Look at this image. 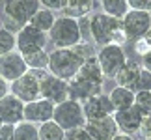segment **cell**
Returning a JSON list of instances; mask_svg holds the SVG:
<instances>
[{"instance_id":"cell-13","label":"cell","mask_w":151,"mask_h":140,"mask_svg":"<svg viewBox=\"0 0 151 140\" xmlns=\"http://www.w3.org/2000/svg\"><path fill=\"white\" fill-rule=\"evenodd\" d=\"M54 103L47 101V99L39 97L36 101L24 103V121H30L34 125H41L45 121L52 120L54 116Z\"/></svg>"},{"instance_id":"cell-20","label":"cell","mask_w":151,"mask_h":140,"mask_svg":"<svg viewBox=\"0 0 151 140\" xmlns=\"http://www.w3.org/2000/svg\"><path fill=\"white\" fill-rule=\"evenodd\" d=\"M95 6V0H65L63 6V15L73 17V19H84L91 15V9Z\"/></svg>"},{"instance_id":"cell-27","label":"cell","mask_w":151,"mask_h":140,"mask_svg":"<svg viewBox=\"0 0 151 140\" xmlns=\"http://www.w3.org/2000/svg\"><path fill=\"white\" fill-rule=\"evenodd\" d=\"M13 51H17V36L2 26L0 28V56Z\"/></svg>"},{"instance_id":"cell-6","label":"cell","mask_w":151,"mask_h":140,"mask_svg":"<svg viewBox=\"0 0 151 140\" xmlns=\"http://www.w3.org/2000/svg\"><path fill=\"white\" fill-rule=\"evenodd\" d=\"M95 56H97V62H99V66H101V71L104 75V79H114L116 73H118L119 69L123 67V64L127 62L123 47L116 45V43L101 47Z\"/></svg>"},{"instance_id":"cell-31","label":"cell","mask_w":151,"mask_h":140,"mask_svg":"<svg viewBox=\"0 0 151 140\" xmlns=\"http://www.w3.org/2000/svg\"><path fill=\"white\" fill-rule=\"evenodd\" d=\"M151 92V73L142 69V75H140V80H138V86H136V92Z\"/></svg>"},{"instance_id":"cell-40","label":"cell","mask_w":151,"mask_h":140,"mask_svg":"<svg viewBox=\"0 0 151 140\" xmlns=\"http://www.w3.org/2000/svg\"><path fill=\"white\" fill-rule=\"evenodd\" d=\"M144 140H151V136H149V138H144Z\"/></svg>"},{"instance_id":"cell-29","label":"cell","mask_w":151,"mask_h":140,"mask_svg":"<svg viewBox=\"0 0 151 140\" xmlns=\"http://www.w3.org/2000/svg\"><path fill=\"white\" fill-rule=\"evenodd\" d=\"M65 140H93V138L86 131V127H75V129L65 131Z\"/></svg>"},{"instance_id":"cell-36","label":"cell","mask_w":151,"mask_h":140,"mask_svg":"<svg viewBox=\"0 0 151 140\" xmlns=\"http://www.w3.org/2000/svg\"><path fill=\"white\" fill-rule=\"evenodd\" d=\"M140 66H142V69H146V71L151 73V51L142 56V64H140Z\"/></svg>"},{"instance_id":"cell-30","label":"cell","mask_w":151,"mask_h":140,"mask_svg":"<svg viewBox=\"0 0 151 140\" xmlns=\"http://www.w3.org/2000/svg\"><path fill=\"white\" fill-rule=\"evenodd\" d=\"M138 135L142 136V140L151 136V114H146L142 118V123L138 127Z\"/></svg>"},{"instance_id":"cell-14","label":"cell","mask_w":151,"mask_h":140,"mask_svg":"<svg viewBox=\"0 0 151 140\" xmlns=\"http://www.w3.org/2000/svg\"><path fill=\"white\" fill-rule=\"evenodd\" d=\"M82 108H84V116H86V121L88 120H99V118H106V116H112L116 110L110 103V97L106 93H97V95L86 99L82 103Z\"/></svg>"},{"instance_id":"cell-41","label":"cell","mask_w":151,"mask_h":140,"mask_svg":"<svg viewBox=\"0 0 151 140\" xmlns=\"http://www.w3.org/2000/svg\"><path fill=\"white\" fill-rule=\"evenodd\" d=\"M0 125H2V123H0Z\"/></svg>"},{"instance_id":"cell-22","label":"cell","mask_w":151,"mask_h":140,"mask_svg":"<svg viewBox=\"0 0 151 140\" xmlns=\"http://www.w3.org/2000/svg\"><path fill=\"white\" fill-rule=\"evenodd\" d=\"M54 21H56V17H54V13H52L50 9L39 8L36 13H34V17L30 19L28 25H32L34 28H37V30H41L45 34H49V30L52 28V25H54Z\"/></svg>"},{"instance_id":"cell-18","label":"cell","mask_w":151,"mask_h":140,"mask_svg":"<svg viewBox=\"0 0 151 140\" xmlns=\"http://www.w3.org/2000/svg\"><path fill=\"white\" fill-rule=\"evenodd\" d=\"M101 92H103V86L88 82V80H84L80 77H75L73 80H69V99H75L78 103H84L86 99L93 97Z\"/></svg>"},{"instance_id":"cell-4","label":"cell","mask_w":151,"mask_h":140,"mask_svg":"<svg viewBox=\"0 0 151 140\" xmlns=\"http://www.w3.org/2000/svg\"><path fill=\"white\" fill-rule=\"evenodd\" d=\"M52 120H54L63 131L75 129V127H84L86 116H84L82 103L75 101V99H65L63 103L54 107V116H52Z\"/></svg>"},{"instance_id":"cell-5","label":"cell","mask_w":151,"mask_h":140,"mask_svg":"<svg viewBox=\"0 0 151 140\" xmlns=\"http://www.w3.org/2000/svg\"><path fill=\"white\" fill-rule=\"evenodd\" d=\"M41 75H43V71H34V69H28V71L22 75L21 79H17L15 82L9 84V93H13V95L17 99H21L22 103L36 101V99L41 97V92H39Z\"/></svg>"},{"instance_id":"cell-8","label":"cell","mask_w":151,"mask_h":140,"mask_svg":"<svg viewBox=\"0 0 151 140\" xmlns=\"http://www.w3.org/2000/svg\"><path fill=\"white\" fill-rule=\"evenodd\" d=\"M47 34L34 28L32 25H24L17 32V51L21 52L22 56L32 54V52L37 51H45L47 47Z\"/></svg>"},{"instance_id":"cell-7","label":"cell","mask_w":151,"mask_h":140,"mask_svg":"<svg viewBox=\"0 0 151 140\" xmlns=\"http://www.w3.org/2000/svg\"><path fill=\"white\" fill-rule=\"evenodd\" d=\"M121 26H123L127 39L138 41V39L146 38L147 32L151 30V13L140 9H129L121 19Z\"/></svg>"},{"instance_id":"cell-38","label":"cell","mask_w":151,"mask_h":140,"mask_svg":"<svg viewBox=\"0 0 151 140\" xmlns=\"http://www.w3.org/2000/svg\"><path fill=\"white\" fill-rule=\"evenodd\" d=\"M112 140H134L132 138V135H125V133H118Z\"/></svg>"},{"instance_id":"cell-11","label":"cell","mask_w":151,"mask_h":140,"mask_svg":"<svg viewBox=\"0 0 151 140\" xmlns=\"http://www.w3.org/2000/svg\"><path fill=\"white\" fill-rule=\"evenodd\" d=\"M28 71V66L24 62V56L19 51L8 52V54L0 56V77L8 82H15L17 79H21L22 75Z\"/></svg>"},{"instance_id":"cell-9","label":"cell","mask_w":151,"mask_h":140,"mask_svg":"<svg viewBox=\"0 0 151 140\" xmlns=\"http://www.w3.org/2000/svg\"><path fill=\"white\" fill-rule=\"evenodd\" d=\"M39 8V0H4V19H11L24 26Z\"/></svg>"},{"instance_id":"cell-17","label":"cell","mask_w":151,"mask_h":140,"mask_svg":"<svg viewBox=\"0 0 151 140\" xmlns=\"http://www.w3.org/2000/svg\"><path fill=\"white\" fill-rule=\"evenodd\" d=\"M140 75H142V66L140 64H136L134 60H127L123 64V67H121L114 77V80L118 82L116 86H123V88H129L132 92H136Z\"/></svg>"},{"instance_id":"cell-19","label":"cell","mask_w":151,"mask_h":140,"mask_svg":"<svg viewBox=\"0 0 151 140\" xmlns=\"http://www.w3.org/2000/svg\"><path fill=\"white\" fill-rule=\"evenodd\" d=\"M77 77L88 80V82H93V84H97V86H103L104 75H103V71H101V66H99V62H97V56H95V54L90 56L88 60H84V64L80 66L78 73H77Z\"/></svg>"},{"instance_id":"cell-1","label":"cell","mask_w":151,"mask_h":140,"mask_svg":"<svg viewBox=\"0 0 151 140\" xmlns=\"http://www.w3.org/2000/svg\"><path fill=\"white\" fill-rule=\"evenodd\" d=\"M90 56H93L90 43H78L73 49H54L49 52V69L47 71L50 75H54L58 79L63 80H73L77 77L80 66L84 64V60H88Z\"/></svg>"},{"instance_id":"cell-2","label":"cell","mask_w":151,"mask_h":140,"mask_svg":"<svg viewBox=\"0 0 151 140\" xmlns=\"http://www.w3.org/2000/svg\"><path fill=\"white\" fill-rule=\"evenodd\" d=\"M88 22H90L88 36L99 47L110 45V43L123 47V43L127 41V36L123 32V26H121V19H114V17L101 11V13H91L88 17Z\"/></svg>"},{"instance_id":"cell-10","label":"cell","mask_w":151,"mask_h":140,"mask_svg":"<svg viewBox=\"0 0 151 140\" xmlns=\"http://www.w3.org/2000/svg\"><path fill=\"white\" fill-rule=\"evenodd\" d=\"M39 92H41L43 99H47V101L54 103V105H60L65 99H69V82L50 75L49 71H43Z\"/></svg>"},{"instance_id":"cell-23","label":"cell","mask_w":151,"mask_h":140,"mask_svg":"<svg viewBox=\"0 0 151 140\" xmlns=\"http://www.w3.org/2000/svg\"><path fill=\"white\" fill-rule=\"evenodd\" d=\"M103 13H106L114 19H123L125 13L129 11V2L127 0H99Z\"/></svg>"},{"instance_id":"cell-3","label":"cell","mask_w":151,"mask_h":140,"mask_svg":"<svg viewBox=\"0 0 151 140\" xmlns=\"http://www.w3.org/2000/svg\"><path fill=\"white\" fill-rule=\"evenodd\" d=\"M47 36L56 49H73V47L84 41L78 19L65 17V15L56 17L54 25H52Z\"/></svg>"},{"instance_id":"cell-24","label":"cell","mask_w":151,"mask_h":140,"mask_svg":"<svg viewBox=\"0 0 151 140\" xmlns=\"http://www.w3.org/2000/svg\"><path fill=\"white\" fill-rule=\"evenodd\" d=\"M37 131H39V140H65V131L54 120H49L37 125Z\"/></svg>"},{"instance_id":"cell-35","label":"cell","mask_w":151,"mask_h":140,"mask_svg":"<svg viewBox=\"0 0 151 140\" xmlns=\"http://www.w3.org/2000/svg\"><path fill=\"white\" fill-rule=\"evenodd\" d=\"M134 51H136V54H140V56H144L146 52L151 51V47L147 45L146 38H142V39H138V41H134Z\"/></svg>"},{"instance_id":"cell-21","label":"cell","mask_w":151,"mask_h":140,"mask_svg":"<svg viewBox=\"0 0 151 140\" xmlns=\"http://www.w3.org/2000/svg\"><path fill=\"white\" fill-rule=\"evenodd\" d=\"M108 97L114 110H125L134 107V92L129 88H123V86H114L112 92L108 93Z\"/></svg>"},{"instance_id":"cell-16","label":"cell","mask_w":151,"mask_h":140,"mask_svg":"<svg viewBox=\"0 0 151 140\" xmlns=\"http://www.w3.org/2000/svg\"><path fill=\"white\" fill-rule=\"evenodd\" d=\"M142 118H144V114L136 107H131V108H125V110H116L114 112V121L118 125V131L125 133V135H134V133H138Z\"/></svg>"},{"instance_id":"cell-25","label":"cell","mask_w":151,"mask_h":140,"mask_svg":"<svg viewBox=\"0 0 151 140\" xmlns=\"http://www.w3.org/2000/svg\"><path fill=\"white\" fill-rule=\"evenodd\" d=\"M24 62H26L28 69H34V71H47L49 69V52L47 51H37V52H32V54H26Z\"/></svg>"},{"instance_id":"cell-39","label":"cell","mask_w":151,"mask_h":140,"mask_svg":"<svg viewBox=\"0 0 151 140\" xmlns=\"http://www.w3.org/2000/svg\"><path fill=\"white\" fill-rule=\"evenodd\" d=\"M146 41H147V45L151 47V30L147 32V36H146Z\"/></svg>"},{"instance_id":"cell-12","label":"cell","mask_w":151,"mask_h":140,"mask_svg":"<svg viewBox=\"0 0 151 140\" xmlns=\"http://www.w3.org/2000/svg\"><path fill=\"white\" fill-rule=\"evenodd\" d=\"M24 121V103L13 93H8L0 99V123L17 125Z\"/></svg>"},{"instance_id":"cell-34","label":"cell","mask_w":151,"mask_h":140,"mask_svg":"<svg viewBox=\"0 0 151 140\" xmlns=\"http://www.w3.org/2000/svg\"><path fill=\"white\" fill-rule=\"evenodd\" d=\"M13 135H15V125L9 123L0 125V140H13Z\"/></svg>"},{"instance_id":"cell-33","label":"cell","mask_w":151,"mask_h":140,"mask_svg":"<svg viewBox=\"0 0 151 140\" xmlns=\"http://www.w3.org/2000/svg\"><path fill=\"white\" fill-rule=\"evenodd\" d=\"M39 4H41V8H47L50 11H56V9H63V6H65V0H39Z\"/></svg>"},{"instance_id":"cell-28","label":"cell","mask_w":151,"mask_h":140,"mask_svg":"<svg viewBox=\"0 0 151 140\" xmlns=\"http://www.w3.org/2000/svg\"><path fill=\"white\" fill-rule=\"evenodd\" d=\"M134 107L146 116L151 114V92H134Z\"/></svg>"},{"instance_id":"cell-37","label":"cell","mask_w":151,"mask_h":140,"mask_svg":"<svg viewBox=\"0 0 151 140\" xmlns=\"http://www.w3.org/2000/svg\"><path fill=\"white\" fill-rule=\"evenodd\" d=\"M8 93H9V82L0 77V99H2L4 95H8Z\"/></svg>"},{"instance_id":"cell-32","label":"cell","mask_w":151,"mask_h":140,"mask_svg":"<svg viewBox=\"0 0 151 140\" xmlns=\"http://www.w3.org/2000/svg\"><path fill=\"white\" fill-rule=\"evenodd\" d=\"M131 9H140V11H149L151 13V0H127Z\"/></svg>"},{"instance_id":"cell-26","label":"cell","mask_w":151,"mask_h":140,"mask_svg":"<svg viewBox=\"0 0 151 140\" xmlns=\"http://www.w3.org/2000/svg\"><path fill=\"white\" fill-rule=\"evenodd\" d=\"M13 140H39L37 125L30 123V121H21V123H17Z\"/></svg>"},{"instance_id":"cell-15","label":"cell","mask_w":151,"mask_h":140,"mask_svg":"<svg viewBox=\"0 0 151 140\" xmlns=\"http://www.w3.org/2000/svg\"><path fill=\"white\" fill-rule=\"evenodd\" d=\"M84 127L93 140H112L119 133L118 125L114 121V114L106 116V118H99V120H88L84 123Z\"/></svg>"}]
</instances>
